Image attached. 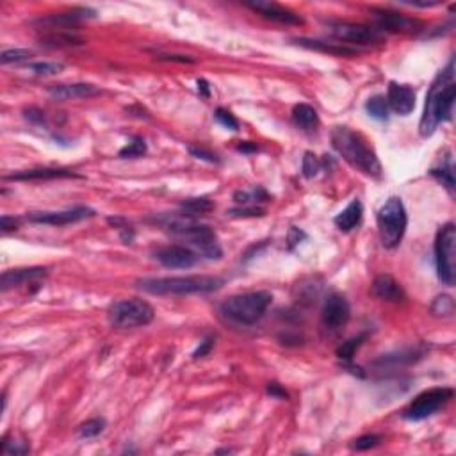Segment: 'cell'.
Wrapping results in <instances>:
<instances>
[{
	"label": "cell",
	"mask_w": 456,
	"mask_h": 456,
	"mask_svg": "<svg viewBox=\"0 0 456 456\" xmlns=\"http://www.w3.org/2000/svg\"><path fill=\"white\" fill-rule=\"evenodd\" d=\"M32 57V52L27 48H8L2 52L0 56V63L2 65H18V63H25Z\"/></svg>",
	"instance_id": "cell-32"
},
{
	"label": "cell",
	"mask_w": 456,
	"mask_h": 456,
	"mask_svg": "<svg viewBox=\"0 0 456 456\" xmlns=\"http://www.w3.org/2000/svg\"><path fill=\"white\" fill-rule=\"evenodd\" d=\"M328 34L342 41V45H360V47H369V45L383 43L385 34L376 27L360 25V23L349 22H328Z\"/></svg>",
	"instance_id": "cell-10"
},
{
	"label": "cell",
	"mask_w": 456,
	"mask_h": 456,
	"mask_svg": "<svg viewBox=\"0 0 456 456\" xmlns=\"http://www.w3.org/2000/svg\"><path fill=\"white\" fill-rule=\"evenodd\" d=\"M387 103L388 109H392L396 114L408 116L415 109V90L408 84L391 82L387 90Z\"/></svg>",
	"instance_id": "cell-16"
},
{
	"label": "cell",
	"mask_w": 456,
	"mask_h": 456,
	"mask_svg": "<svg viewBox=\"0 0 456 456\" xmlns=\"http://www.w3.org/2000/svg\"><path fill=\"white\" fill-rule=\"evenodd\" d=\"M378 232L382 245L388 250L397 248L403 241V236L406 232V225H408V216H406V209L401 202V198L392 196L387 202L380 207L378 216Z\"/></svg>",
	"instance_id": "cell-6"
},
{
	"label": "cell",
	"mask_w": 456,
	"mask_h": 456,
	"mask_svg": "<svg viewBox=\"0 0 456 456\" xmlns=\"http://www.w3.org/2000/svg\"><path fill=\"white\" fill-rule=\"evenodd\" d=\"M155 257L164 267H172V269H189V267L198 264V255L187 246L180 245L166 246V248L157 251Z\"/></svg>",
	"instance_id": "cell-15"
},
{
	"label": "cell",
	"mask_w": 456,
	"mask_h": 456,
	"mask_svg": "<svg viewBox=\"0 0 456 456\" xmlns=\"http://www.w3.org/2000/svg\"><path fill=\"white\" fill-rule=\"evenodd\" d=\"M291 41L300 45V47L303 48H309V50L323 52V54H330V56H337V57H351L358 54V48L355 47H348V45H342V43H331V41H321V39L294 38L291 39Z\"/></svg>",
	"instance_id": "cell-21"
},
{
	"label": "cell",
	"mask_w": 456,
	"mask_h": 456,
	"mask_svg": "<svg viewBox=\"0 0 456 456\" xmlns=\"http://www.w3.org/2000/svg\"><path fill=\"white\" fill-rule=\"evenodd\" d=\"M430 175L439 182H442V185H446V189L453 194V191H455V166H453L451 157H448L440 168H431Z\"/></svg>",
	"instance_id": "cell-26"
},
{
	"label": "cell",
	"mask_w": 456,
	"mask_h": 456,
	"mask_svg": "<svg viewBox=\"0 0 456 456\" xmlns=\"http://www.w3.org/2000/svg\"><path fill=\"white\" fill-rule=\"evenodd\" d=\"M331 147L353 168L371 178H382V163L373 148L358 132L348 127H335L331 130Z\"/></svg>",
	"instance_id": "cell-2"
},
{
	"label": "cell",
	"mask_w": 456,
	"mask_h": 456,
	"mask_svg": "<svg viewBox=\"0 0 456 456\" xmlns=\"http://www.w3.org/2000/svg\"><path fill=\"white\" fill-rule=\"evenodd\" d=\"M302 237H305V234H303L302 230H298L296 227L291 228V232H289V242H291V245H298Z\"/></svg>",
	"instance_id": "cell-49"
},
{
	"label": "cell",
	"mask_w": 456,
	"mask_h": 456,
	"mask_svg": "<svg viewBox=\"0 0 456 456\" xmlns=\"http://www.w3.org/2000/svg\"><path fill=\"white\" fill-rule=\"evenodd\" d=\"M225 280L220 276L193 275V276H166V278H143L136 282V287L143 293L154 296H184V294L212 293L223 287Z\"/></svg>",
	"instance_id": "cell-3"
},
{
	"label": "cell",
	"mask_w": 456,
	"mask_h": 456,
	"mask_svg": "<svg viewBox=\"0 0 456 456\" xmlns=\"http://www.w3.org/2000/svg\"><path fill=\"white\" fill-rule=\"evenodd\" d=\"M95 11L87 8H75L72 11H66V13H56V14H48V17H41L36 20V25L45 27V29L50 30H70L77 27L79 23L84 22V20H90V18H95Z\"/></svg>",
	"instance_id": "cell-13"
},
{
	"label": "cell",
	"mask_w": 456,
	"mask_h": 456,
	"mask_svg": "<svg viewBox=\"0 0 456 456\" xmlns=\"http://www.w3.org/2000/svg\"><path fill=\"white\" fill-rule=\"evenodd\" d=\"M373 294H375L378 300L388 303H401L405 300V291L397 284L396 280L392 278L391 275H378L373 282V287H371Z\"/></svg>",
	"instance_id": "cell-20"
},
{
	"label": "cell",
	"mask_w": 456,
	"mask_h": 456,
	"mask_svg": "<svg viewBox=\"0 0 456 456\" xmlns=\"http://www.w3.org/2000/svg\"><path fill=\"white\" fill-rule=\"evenodd\" d=\"M216 120L220 121L221 125L225 127V129L228 130H239V121L236 120V116H234L232 112L227 111V109L223 107H218L216 109Z\"/></svg>",
	"instance_id": "cell-38"
},
{
	"label": "cell",
	"mask_w": 456,
	"mask_h": 456,
	"mask_svg": "<svg viewBox=\"0 0 456 456\" xmlns=\"http://www.w3.org/2000/svg\"><path fill=\"white\" fill-rule=\"evenodd\" d=\"M228 214L234 216V218H260V216L266 214V211L257 205H251V207L242 205V207H239V209H232V211H228Z\"/></svg>",
	"instance_id": "cell-39"
},
{
	"label": "cell",
	"mask_w": 456,
	"mask_h": 456,
	"mask_svg": "<svg viewBox=\"0 0 456 456\" xmlns=\"http://www.w3.org/2000/svg\"><path fill=\"white\" fill-rule=\"evenodd\" d=\"M366 111L369 116H373L375 120L380 121H387L388 120V103L385 96H371L366 102Z\"/></svg>",
	"instance_id": "cell-27"
},
{
	"label": "cell",
	"mask_w": 456,
	"mask_h": 456,
	"mask_svg": "<svg viewBox=\"0 0 456 456\" xmlns=\"http://www.w3.org/2000/svg\"><path fill=\"white\" fill-rule=\"evenodd\" d=\"M52 178H81L75 172L63 168H34L6 175L4 180H52Z\"/></svg>",
	"instance_id": "cell-22"
},
{
	"label": "cell",
	"mask_w": 456,
	"mask_h": 456,
	"mask_svg": "<svg viewBox=\"0 0 456 456\" xmlns=\"http://www.w3.org/2000/svg\"><path fill=\"white\" fill-rule=\"evenodd\" d=\"M212 207L214 205H212V202L209 198H191L182 203V209H184V211L187 212V216H191V218H194L196 214L209 212Z\"/></svg>",
	"instance_id": "cell-33"
},
{
	"label": "cell",
	"mask_w": 456,
	"mask_h": 456,
	"mask_svg": "<svg viewBox=\"0 0 456 456\" xmlns=\"http://www.w3.org/2000/svg\"><path fill=\"white\" fill-rule=\"evenodd\" d=\"M351 318V307L348 300L342 294L331 293L324 302L323 310H321V321H323L327 330H340L348 324Z\"/></svg>",
	"instance_id": "cell-11"
},
{
	"label": "cell",
	"mask_w": 456,
	"mask_h": 456,
	"mask_svg": "<svg viewBox=\"0 0 456 456\" xmlns=\"http://www.w3.org/2000/svg\"><path fill=\"white\" fill-rule=\"evenodd\" d=\"M453 388L449 387H433L419 394L415 400L410 403L403 412V417L406 421H424V419L431 417L435 413L442 410L453 400Z\"/></svg>",
	"instance_id": "cell-9"
},
{
	"label": "cell",
	"mask_w": 456,
	"mask_h": 456,
	"mask_svg": "<svg viewBox=\"0 0 456 456\" xmlns=\"http://www.w3.org/2000/svg\"><path fill=\"white\" fill-rule=\"evenodd\" d=\"M189 150V154L193 155V157H196V159H202V160H207V163L211 164H218L220 163V157L216 154H212V152L205 150V148H200V147H189L187 148Z\"/></svg>",
	"instance_id": "cell-41"
},
{
	"label": "cell",
	"mask_w": 456,
	"mask_h": 456,
	"mask_svg": "<svg viewBox=\"0 0 456 456\" xmlns=\"http://www.w3.org/2000/svg\"><path fill=\"white\" fill-rule=\"evenodd\" d=\"M293 121L302 130H315L319 127V114L309 103H298L293 109Z\"/></svg>",
	"instance_id": "cell-25"
},
{
	"label": "cell",
	"mask_w": 456,
	"mask_h": 456,
	"mask_svg": "<svg viewBox=\"0 0 456 456\" xmlns=\"http://www.w3.org/2000/svg\"><path fill=\"white\" fill-rule=\"evenodd\" d=\"M84 39L77 34H72L70 30H50L48 34L39 38V45L45 48H68L81 47Z\"/></svg>",
	"instance_id": "cell-23"
},
{
	"label": "cell",
	"mask_w": 456,
	"mask_h": 456,
	"mask_svg": "<svg viewBox=\"0 0 456 456\" xmlns=\"http://www.w3.org/2000/svg\"><path fill=\"white\" fill-rule=\"evenodd\" d=\"M20 223H22V221L18 220V218H11V216H2V218H0V228H2V232L6 234L18 230Z\"/></svg>",
	"instance_id": "cell-44"
},
{
	"label": "cell",
	"mask_w": 456,
	"mask_h": 456,
	"mask_svg": "<svg viewBox=\"0 0 456 456\" xmlns=\"http://www.w3.org/2000/svg\"><path fill=\"white\" fill-rule=\"evenodd\" d=\"M267 394L271 397H276V400H282V401H287L289 400V394L285 392V388L280 385V383H267Z\"/></svg>",
	"instance_id": "cell-43"
},
{
	"label": "cell",
	"mask_w": 456,
	"mask_h": 456,
	"mask_svg": "<svg viewBox=\"0 0 456 456\" xmlns=\"http://www.w3.org/2000/svg\"><path fill=\"white\" fill-rule=\"evenodd\" d=\"M455 61H449L448 66L440 70L439 75L431 82L430 90L424 103L419 132L422 138H430L442 121H449L453 118V107H455Z\"/></svg>",
	"instance_id": "cell-1"
},
{
	"label": "cell",
	"mask_w": 456,
	"mask_h": 456,
	"mask_svg": "<svg viewBox=\"0 0 456 456\" xmlns=\"http://www.w3.org/2000/svg\"><path fill=\"white\" fill-rule=\"evenodd\" d=\"M302 172L305 178L318 177V173L321 172V163H319V159L312 152H305V155H303Z\"/></svg>",
	"instance_id": "cell-35"
},
{
	"label": "cell",
	"mask_w": 456,
	"mask_h": 456,
	"mask_svg": "<svg viewBox=\"0 0 456 456\" xmlns=\"http://www.w3.org/2000/svg\"><path fill=\"white\" fill-rule=\"evenodd\" d=\"M103 430H105V421L102 417H95L82 422L77 428V435L81 439H95L100 433H103Z\"/></svg>",
	"instance_id": "cell-30"
},
{
	"label": "cell",
	"mask_w": 456,
	"mask_h": 456,
	"mask_svg": "<svg viewBox=\"0 0 456 456\" xmlns=\"http://www.w3.org/2000/svg\"><path fill=\"white\" fill-rule=\"evenodd\" d=\"M27 70L34 75H43V77H50V75H57L65 70L63 63H50V61H39V63H29Z\"/></svg>",
	"instance_id": "cell-29"
},
{
	"label": "cell",
	"mask_w": 456,
	"mask_h": 456,
	"mask_svg": "<svg viewBox=\"0 0 456 456\" xmlns=\"http://www.w3.org/2000/svg\"><path fill=\"white\" fill-rule=\"evenodd\" d=\"M380 442H382V437H380V435H362L357 440H353L351 449H353V451H369V449L380 446Z\"/></svg>",
	"instance_id": "cell-37"
},
{
	"label": "cell",
	"mask_w": 456,
	"mask_h": 456,
	"mask_svg": "<svg viewBox=\"0 0 456 456\" xmlns=\"http://www.w3.org/2000/svg\"><path fill=\"white\" fill-rule=\"evenodd\" d=\"M237 150L242 152V154H255V152H258V147L255 145V143L245 141V143H241L239 147H237Z\"/></svg>",
	"instance_id": "cell-48"
},
{
	"label": "cell",
	"mask_w": 456,
	"mask_h": 456,
	"mask_svg": "<svg viewBox=\"0 0 456 456\" xmlns=\"http://www.w3.org/2000/svg\"><path fill=\"white\" fill-rule=\"evenodd\" d=\"M367 333H360V335L353 337V339L346 340V342H342V344L337 348V358L342 362H346V364H349V362L353 360L355 353H357V349L360 348L362 342L366 340Z\"/></svg>",
	"instance_id": "cell-28"
},
{
	"label": "cell",
	"mask_w": 456,
	"mask_h": 456,
	"mask_svg": "<svg viewBox=\"0 0 456 456\" xmlns=\"http://www.w3.org/2000/svg\"><path fill=\"white\" fill-rule=\"evenodd\" d=\"M164 228H168L173 236L180 237L185 242H189L193 248L200 251L209 260H220L223 257V250L218 241V236L209 225L196 223L191 216L184 214L180 218L160 221Z\"/></svg>",
	"instance_id": "cell-4"
},
{
	"label": "cell",
	"mask_w": 456,
	"mask_h": 456,
	"mask_svg": "<svg viewBox=\"0 0 456 456\" xmlns=\"http://www.w3.org/2000/svg\"><path fill=\"white\" fill-rule=\"evenodd\" d=\"M147 141L139 138V136H136V138H132V141H130L129 145H125V147L118 152V155H120L121 159H136V157H141V155L147 154Z\"/></svg>",
	"instance_id": "cell-31"
},
{
	"label": "cell",
	"mask_w": 456,
	"mask_h": 456,
	"mask_svg": "<svg viewBox=\"0 0 456 456\" xmlns=\"http://www.w3.org/2000/svg\"><path fill=\"white\" fill-rule=\"evenodd\" d=\"M431 312H433L435 315H444V318L453 315V312H455V302H453V298L448 296V294L435 298L433 305H431Z\"/></svg>",
	"instance_id": "cell-34"
},
{
	"label": "cell",
	"mask_w": 456,
	"mask_h": 456,
	"mask_svg": "<svg viewBox=\"0 0 456 456\" xmlns=\"http://www.w3.org/2000/svg\"><path fill=\"white\" fill-rule=\"evenodd\" d=\"M25 118L27 120L32 123V125H43L45 123V116L43 112L39 111V109H29V111H25Z\"/></svg>",
	"instance_id": "cell-45"
},
{
	"label": "cell",
	"mask_w": 456,
	"mask_h": 456,
	"mask_svg": "<svg viewBox=\"0 0 456 456\" xmlns=\"http://www.w3.org/2000/svg\"><path fill=\"white\" fill-rule=\"evenodd\" d=\"M196 86H198V93L203 99H209V96H211V86H209V82H207L205 79H198V81H196Z\"/></svg>",
	"instance_id": "cell-47"
},
{
	"label": "cell",
	"mask_w": 456,
	"mask_h": 456,
	"mask_svg": "<svg viewBox=\"0 0 456 456\" xmlns=\"http://www.w3.org/2000/svg\"><path fill=\"white\" fill-rule=\"evenodd\" d=\"M273 302V294L267 291L234 294L221 303L220 310L225 318L232 319L239 324H255L266 314Z\"/></svg>",
	"instance_id": "cell-5"
},
{
	"label": "cell",
	"mask_w": 456,
	"mask_h": 456,
	"mask_svg": "<svg viewBox=\"0 0 456 456\" xmlns=\"http://www.w3.org/2000/svg\"><path fill=\"white\" fill-rule=\"evenodd\" d=\"M48 95L54 100L66 102V100H81L91 99V96L100 95V90L93 84H84V82H75V84H54L48 87Z\"/></svg>",
	"instance_id": "cell-18"
},
{
	"label": "cell",
	"mask_w": 456,
	"mask_h": 456,
	"mask_svg": "<svg viewBox=\"0 0 456 456\" xmlns=\"http://www.w3.org/2000/svg\"><path fill=\"white\" fill-rule=\"evenodd\" d=\"M456 228L455 223H446L435 239V264H437V275L446 285H455L456 278Z\"/></svg>",
	"instance_id": "cell-8"
},
{
	"label": "cell",
	"mask_w": 456,
	"mask_h": 456,
	"mask_svg": "<svg viewBox=\"0 0 456 456\" xmlns=\"http://www.w3.org/2000/svg\"><path fill=\"white\" fill-rule=\"evenodd\" d=\"M95 211L90 207H74L68 211H57V212H32L27 216V220L30 223L38 225H52V227H65V225L79 223L82 220L93 218Z\"/></svg>",
	"instance_id": "cell-12"
},
{
	"label": "cell",
	"mask_w": 456,
	"mask_h": 456,
	"mask_svg": "<svg viewBox=\"0 0 456 456\" xmlns=\"http://www.w3.org/2000/svg\"><path fill=\"white\" fill-rule=\"evenodd\" d=\"M0 451L4 455H25V453H29V446L25 442H8V440H4Z\"/></svg>",
	"instance_id": "cell-40"
},
{
	"label": "cell",
	"mask_w": 456,
	"mask_h": 456,
	"mask_svg": "<svg viewBox=\"0 0 456 456\" xmlns=\"http://www.w3.org/2000/svg\"><path fill=\"white\" fill-rule=\"evenodd\" d=\"M373 18L376 22V29L385 32H415L422 27V23L415 18H410L406 14L392 13V11H383V9H373Z\"/></svg>",
	"instance_id": "cell-14"
},
{
	"label": "cell",
	"mask_w": 456,
	"mask_h": 456,
	"mask_svg": "<svg viewBox=\"0 0 456 456\" xmlns=\"http://www.w3.org/2000/svg\"><path fill=\"white\" fill-rule=\"evenodd\" d=\"M48 275L47 267H25V269H11V271L2 273L0 278V289L2 293H8L9 289L20 287V285L32 284L39 278H45Z\"/></svg>",
	"instance_id": "cell-17"
},
{
	"label": "cell",
	"mask_w": 456,
	"mask_h": 456,
	"mask_svg": "<svg viewBox=\"0 0 456 456\" xmlns=\"http://www.w3.org/2000/svg\"><path fill=\"white\" fill-rule=\"evenodd\" d=\"M107 223L112 225L114 228H118L121 241L125 242V245H130V242L134 241V236H136V232H134V228L130 227V225L127 223L123 218H109Z\"/></svg>",
	"instance_id": "cell-36"
},
{
	"label": "cell",
	"mask_w": 456,
	"mask_h": 456,
	"mask_svg": "<svg viewBox=\"0 0 456 456\" xmlns=\"http://www.w3.org/2000/svg\"><path fill=\"white\" fill-rule=\"evenodd\" d=\"M246 6L262 14L267 20H273V22L285 23V25H300V23H303V18L300 14L293 13V11H289V9L282 8L278 4H273V2H251V4Z\"/></svg>",
	"instance_id": "cell-19"
},
{
	"label": "cell",
	"mask_w": 456,
	"mask_h": 456,
	"mask_svg": "<svg viewBox=\"0 0 456 456\" xmlns=\"http://www.w3.org/2000/svg\"><path fill=\"white\" fill-rule=\"evenodd\" d=\"M362 216H364V207H362L360 200H353L346 207L344 211L339 212L335 216V225L340 232H351L355 227H358L362 221Z\"/></svg>",
	"instance_id": "cell-24"
},
{
	"label": "cell",
	"mask_w": 456,
	"mask_h": 456,
	"mask_svg": "<svg viewBox=\"0 0 456 456\" xmlns=\"http://www.w3.org/2000/svg\"><path fill=\"white\" fill-rule=\"evenodd\" d=\"M212 346H214V337H207V339H203L202 342H200L198 349L193 353V358L194 360H198V358H203L207 357V355L211 353Z\"/></svg>",
	"instance_id": "cell-42"
},
{
	"label": "cell",
	"mask_w": 456,
	"mask_h": 456,
	"mask_svg": "<svg viewBox=\"0 0 456 456\" xmlns=\"http://www.w3.org/2000/svg\"><path fill=\"white\" fill-rule=\"evenodd\" d=\"M155 59L159 61H175V63H194V59L187 56H169V54H159V56H155Z\"/></svg>",
	"instance_id": "cell-46"
},
{
	"label": "cell",
	"mask_w": 456,
	"mask_h": 456,
	"mask_svg": "<svg viewBox=\"0 0 456 456\" xmlns=\"http://www.w3.org/2000/svg\"><path fill=\"white\" fill-rule=\"evenodd\" d=\"M155 310L145 300L138 298H129V300H120L109 307L107 319L111 327L129 330V328L147 327L154 321Z\"/></svg>",
	"instance_id": "cell-7"
}]
</instances>
